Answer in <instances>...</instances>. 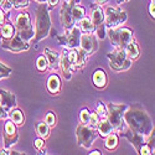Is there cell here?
<instances>
[{
  "label": "cell",
  "instance_id": "83f0119b",
  "mask_svg": "<svg viewBox=\"0 0 155 155\" xmlns=\"http://www.w3.org/2000/svg\"><path fill=\"white\" fill-rule=\"evenodd\" d=\"M118 143H119V135L115 132H113V133H110L109 135L106 137L104 147H106L107 150H114L118 147Z\"/></svg>",
  "mask_w": 155,
  "mask_h": 155
},
{
  "label": "cell",
  "instance_id": "cb8c5ba5",
  "mask_svg": "<svg viewBox=\"0 0 155 155\" xmlns=\"http://www.w3.org/2000/svg\"><path fill=\"white\" fill-rule=\"evenodd\" d=\"M71 15L74 24H77L82 18L86 16V9L82 5H80V3H74L71 8Z\"/></svg>",
  "mask_w": 155,
  "mask_h": 155
},
{
  "label": "cell",
  "instance_id": "484cf974",
  "mask_svg": "<svg viewBox=\"0 0 155 155\" xmlns=\"http://www.w3.org/2000/svg\"><path fill=\"white\" fill-rule=\"evenodd\" d=\"M35 130H36L37 137L46 139V138L50 137L51 128H50L44 120H41V122H36V123H35Z\"/></svg>",
  "mask_w": 155,
  "mask_h": 155
},
{
  "label": "cell",
  "instance_id": "f6af8a7d",
  "mask_svg": "<svg viewBox=\"0 0 155 155\" xmlns=\"http://www.w3.org/2000/svg\"><path fill=\"white\" fill-rule=\"evenodd\" d=\"M109 2V0H94V3H97V4H99V5H104V4H107Z\"/></svg>",
  "mask_w": 155,
  "mask_h": 155
},
{
  "label": "cell",
  "instance_id": "8fae6325",
  "mask_svg": "<svg viewBox=\"0 0 155 155\" xmlns=\"http://www.w3.org/2000/svg\"><path fill=\"white\" fill-rule=\"evenodd\" d=\"M81 35H82V31L80 30V28L77 26V25H74L70 30H66V34L63 36H58V41L62 46L67 47V48L80 47Z\"/></svg>",
  "mask_w": 155,
  "mask_h": 155
},
{
  "label": "cell",
  "instance_id": "7dc6e473",
  "mask_svg": "<svg viewBox=\"0 0 155 155\" xmlns=\"http://www.w3.org/2000/svg\"><path fill=\"white\" fill-rule=\"evenodd\" d=\"M127 2H129V0H117V3L120 5V4H124V3H127Z\"/></svg>",
  "mask_w": 155,
  "mask_h": 155
},
{
  "label": "cell",
  "instance_id": "9c48e42d",
  "mask_svg": "<svg viewBox=\"0 0 155 155\" xmlns=\"http://www.w3.org/2000/svg\"><path fill=\"white\" fill-rule=\"evenodd\" d=\"M2 47L4 50H8L10 52L14 54H20L24 52V51H28L30 48V42L22 40V38L16 34H14V36L8 38V40H3L2 41Z\"/></svg>",
  "mask_w": 155,
  "mask_h": 155
},
{
  "label": "cell",
  "instance_id": "60d3db41",
  "mask_svg": "<svg viewBox=\"0 0 155 155\" xmlns=\"http://www.w3.org/2000/svg\"><path fill=\"white\" fill-rule=\"evenodd\" d=\"M149 15L153 20L155 19V3L154 2H150L149 4Z\"/></svg>",
  "mask_w": 155,
  "mask_h": 155
},
{
  "label": "cell",
  "instance_id": "2e32d148",
  "mask_svg": "<svg viewBox=\"0 0 155 155\" xmlns=\"http://www.w3.org/2000/svg\"><path fill=\"white\" fill-rule=\"evenodd\" d=\"M0 106L4 107L8 112L16 107V96L8 89H0Z\"/></svg>",
  "mask_w": 155,
  "mask_h": 155
},
{
  "label": "cell",
  "instance_id": "8992f818",
  "mask_svg": "<svg viewBox=\"0 0 155 155\" xmlns=\"http://www.w3.org/2000/svg\"><path fill=\"white\" fill-rule=\"evenodd\" d=\"M76 137H77V144L84 149H91L94 140L98 137L96 129L91 128L87 124L80 123L76 129Z\"/></svg>",
  "mask_w": 155,
  "mask_h": 155
},
{
  "label": "cell",
  "instance_id": "277c9868",
  "mask_svg": "<svg viewBox=\"0 0 155 155\" xmlns=\"http://www.w3.org/2000/svg\"><path fill=\"white\" fill-rule=\"evenodd\" d=\"M107 35L109 37V41L112 46L119 50H124L127 44L134 38V32L129 28H114V29H108Z\"/></svg>",
  "mask_w": 155,
  "mask_h": 155
},
{
  "label": "cell",
  "instance_id": "e0dca14e",
  "mask_svg": "<svg viewBox=\"0 0 155 155\" xmlns=\"http://www.w3.org/2000/svg\"><path fill=\"white\" fill-rule=\"evenodd\" d=\"M91 21L93 24L94 29L99 25L104 24V10H103L102 5L94 3L91 5Z\"/></svg>",
  "mask_w": 155,
  "mask_h": 155
},
{
  "label": "cell",
  "instance_id": "603a6c76",
  "mask_svg": "<svg viewBox=\"0 0 155 155\" xmlns=\"http://www.w3.org/2000/svg\"><path fill=\"white\" fill-rule=\"evenodd\" d=\"M9 118L16 127H21L24 124V122H25V115H24L22 110L16 108V107L9 110Z\"/></svg>",
  "mask_w": 155,
  "mask_h": 155
},
{
  "label": "cell",
  "instance_id": "52a82bcc",
  "mask_svg": "<svg viewBox=\"0 0 155 155\" xmlns=\"http://www.w3.org/2000/svg\"><path fill=\"white\" fill-rule=\"evenodd\" d=\"M107 107V119L109 120V123L112 124V127L114 128V132L117 133L119 129L124 125V122H123V114H124V110L127 109V104H115V103L110 102L106 106Z\"/></svg>",
  "mask_w": 155,
  "mask_h": 155
},
{
  "label": "cell",
  "instance_id": "816d5d0a",
  "mask_svg": "<svg viewBox=\"0 0 155 155\" xmlns=\"http://www.w3.org/2000/svg\"><path fill=\"white\" fill-rule=\"evenodd\" d=\"M76 2H78V3H80V0H76Z\"/></svg>",
  "mask_w": 155,
  "mask_h": 155
},
{
  "label": "cell",
  "instance_id": "b9f144b4",
  "mask_svg": "<svg viewBox=\"0 0 155 155\" xmlns=\"http://www.w3.org/2000/svg\"><path fill=\"white\" fill-rule=\"evenodd\" d=\"M61 0H46V3L48 4V9H54L60 4Z\"/></svg>",
  "mask_w": 155,
  "mask_h": 155
},
{
  "label": "cell",
  "instance_id": "5b68a950",
  "mask_svg": "<svg viewBox=\"0 0 155 155\" xmlns=\"http://www.w3.org/2000/svg\"><path fill=\"white\" fill-rule=\"evenodd\" d=\"M107 57L109 60V67L114 72H124L132 67L133 61L128 58L124 50L115 48L113 52H109L107 55Z\"/></svg>",
  "mask_w": 155,
  "mask_h": 155
},
{
  "label": "cell",
  "instance_id": "f1b7e54d",
  "mask_svg": "<svg viewBox=\"0 0 155 155\" xmlns=\"http://www.w3.org/2000/svg\"><path fill=\"white\" fill-rule=\"evenodd\" d=\"M14 34H15V28H14L12 24L4 22L2 25V37H3V40H8V38L12 37Z\"/></svg>",
  "mask_w": 155,
  "mask_h": 155
},
{
  "label": "cell",
  "instance_id": "1f68e13d",
  "mask_svg": "<svg viewBox=\"0 0 155 155\" xmlns=\"http://www.w3.org/2000/svg\"><path fill=\"white\" fill-rule=\"evenodd\" d=\"M94 34H96L98 40H103V38L107 36V26H106V24H102V25H99V26H97L94 29Z\"/></svg>",
  "mask_w": 155,
  "mask_h": 155
},
{
  "label": "cell",
  "instance_id": "5bb4252c",
  "mask_svg": "<svg viewBox=\"0 0 155 155\" xmlns=\"http://www.w3.org/2000/svg\"><path fill=\"white\" fill-rule=\"evenodd\" d=\"M19 140L18 127L11 120H8L4 125V148L10 149L12 145H15Z\"/></svg>",
  "mask_w": 155,
  "mask_h": 155
},
{
  "label": "cell",
  "instance_id": "7a4b0ae2",
  "mask_svg": "<svg viewBox=\"0 0 155 155\" xmlns=\"http://www.w3.org/2000/svg\"><path fill=\"white\" fill-rule=\"evenodd\" d=\"M48 5L47 3H40L36 8V14H35V35L34 38L30 41L32 44H37L41 40L46 38L52 30V22L50 19V12H48Z\"/></svg>",
  "mask_w": 155,
  "mask_h": 155
},
{
  "label": "cell",
  "instance_id": "ffe728a7",
  "mask_svg": "<svg viewBox=\"0 0 155 155\" xmlns=\"http://www.w3.org/2000/svg\"><path fill=\"white\" fill-rule=\"evenodd\" d=\"M47 91L52 94V96H56L60 93L61 91V78H60V76L54 73V74H51L48 78H47Z\"/></svg>",
  "mask_w": 155,
  "mask_h": 155
},
{
  "label": "cell",
  "instance_id": "7402d4cb",
  "mask_svg": "<svg viewBox=\"0 0 155 155\" xmlns=\"http://www.w3.org/2000/svg\"><path fill=\"white\" fill-rule=\"evenodd\" d=\"M124 52L128 56V58L132 60V61H135V60L139 58L140 50H139V46H138V44H137V41L134 40V38L127 44V46L124 47Z\"/></svg>",
  "mask_w": 155,
  "mask_h": 155
},
{
  "label": "cell",
  "instance_id": "681fc988",
  "mask_svg": "<svg viewBox=\"0 0 155 155\" xmlns=\"http://www.w3.org/2000/svg\"><path fill=\"white\" fill-rule=\"evenodd\" d=\"M0 37H2V25H0Z\"/></svg>",
  "mask_w": 155,
  "mask_h": 155
},
{
  "label": "cell",
  "instance_id": "44dd1931",
  "mask_svg": "<svg viewBox=\"0 0 155 155\" xmlns=\"http://www.w3.org/2000/svg\"><path fill=\"white\" fill-rule=\"evenodd\" d=\"M96 130H97V133H98L99 137L106 138L107 135H109L110 133L114 132V128L112 127V124L109 123V120L107 119V117H103V118L99 119V123H98V125L96 128Z\"/></svg>",
  "mask_w": 155,
  "mask_h": 155
},
{
  "label": "cell",
  "instance_id": "3957f363",
  "mask_svg": "<svg viewBox=\"0 0 155 155\" xmlns=\"http://www.w3.org/2000/svg\"><path fill=\"white\" fill-rule=\"evenodd\" d=\"M14 28H15L16 34L22 38V40L30 42L34 38V35H35L34 26L31 24L30 14L26 10L20 11L16 15L15 21H14Z\"/></svg>",
  "mask_w": 155,
  "mask_h": 155
},
{
  "label": "cell",
  "instance_id": "f546056e",
  "mask_svg": "<svg viewBox=\"0 0 155 155\" xmlns=\"http://www.w3.org/2000/svg\"><path fill=\"white\" fill-rule=\"evenodd\" d=\"M44 122H45L50 128L56 127V124H57V117H56L55 112L48 110V112L46 113V115H45V118H44Z\"/></svg>",
  "mask_w": 155,
  "mask_h": 155
},
{
  "label": "cell",
  "instance_id": "74e56055",
  "mask_svg": "<svg viewBox=\"0 0 155 155\" xmlns=\"http://www.w3.org/2000/svg\"><path fill=\"white\" fill-rule=\"evenodd\" d=\"M2 9H3V11L5 12V14H8V12H10L11 10H12V3H11V0H4V2L2 3Z\"/></svg>",
  "mask_w": 155,
  "mask_h": 155
},
{
  "label": "cell",
  "instance_id": "8d00e7d4",
  "mask_svg": "<svg viewBox=\"0 0 155 155\" xmlns=\"http://www.w3.org/2000/svg\"><path fill=\"white\" fill-rule=\"evenodd\" d=\"M11 72H12V70L10 67L5 66L4 63L0 62V80L2 78H8V77L11 74Z\"/></svg>",
  "mask_w": 155,
  "mask_h": 155
},
{
  "label": "cell",
  "instance_id": "f5cc1de1",
  "mask_svg": "<svg viewBox=\"0 0 155 155\" xmlns=\"http://www.w3.org/2000/svg\"><path fill=\"white\" fill-rule=\"evenodd\" d=\"M150 2H154V0H150Z\"/></svg>",
  "mask_w": 155,
  "mask_h": 155
},
{
  "label": "cell",
  "instance_id": "ab89813d",
  "mask_svg": "<svg viewBox=\"0 0 155 155\" xmlns=\"http://www.w3.org/2000/svg\"><path fill=\"white\" fill-rule=\"evenodd\" d=\"M9 118V112L0 106V120H4V119H8Z\"/></svg>",
  "mask_w": 155,
  "mask_h": 155
},
{
  "label": "cell",
  "instance_id": "ac0fdd59",
  "mask_svg": "<svg viewBox=\"0 0 155 155\" xmlns=\"http://www.w3.org/2000/svg\"><path fill=\"white\" fill-rule=\"evenodd\" d=\"M44 55L47 60L48 68L51 71H57L60 68V54L55 50H51V48L46 47L44 50Z\"/></svg>",
  "mask_w": 155,
  "mask_h": 155
},
{
  "label": "cell",
  "instance_id": "9a60e30c",
  "mask_svg": "<svg viewBox=\"0 0 155 155\" xmlns=\"http://www.w3.org/2000/svg\"><path fill=\"white\" fill-rule=\"evenodd\" d=\"M60 68L66 80H71L73 74V68L68 58V48L62 46V51L60 54Z\"/></svg>",
  "mask_w": 155,
  "mask_h": 155
},
{
  "label": "cell",
  "instance_id": "ee69618b",
  "mask_svg": "<svg viewBox=\"0 0 155 155\" xmlns=\"http://www.w3.org/2000/svg\"><path fill=\"white\" fill-rule=\"evenodd\" d=\"M3 154H5V155L10 154V149H8V148H3L2 150H0V155H3Z\"/></svg>",
  "mask_w": 155,
  "mask_h": 155
},
{
  "label": "cell",
  "instance_id": "836d02e7",
  "mask_svg": "<svg viewBox=\"0 0 155 155\" xmlns=\"http://www.w3.org/2000/svg\"><path fill=\"white\" fill-rule=\"evenodd\" d=\"M99 119H101L99 115H98L96 112H92L91 114H89V122H88V125L91 127V128H93V129H96L97 125H98V123H99Z\"/></svg>",
  "mask_w": 155,
  "mask_h": 155
},
{
  "label": "cell",
  "instance_id": "4fadbf2b",
  "mask_svg": "<svg viewBox=\"0 0 155 155\" xmlns=\"http://www.w3.org/2000/svg\"><path fill=\"white\" fill-rule=\"evenodd\" d=\"M80 47L91 56L98 51V38L94 32H83L80 38Z\"/></svg>",
  "mask_w": 155,
  "mask_h": 155
},
{
  "label": "cell",
  "instance_id": "d4e9b609",
  "mask_svg": "<svg viewBox=\"0 0 155 155\" xmlns=\"http://www.w3.org/2000/svg\"><path fill=\"white\" fill-rule=\"evenodd\" d=\"M87 61H88V55L81 47H77V57H76V62H74V71L86 67Z\"/></svg>",
  "mask_w": 155,
  "mask_h": 155
},
{
  "label": "cell",
  "instance_id": "7bdbcfd3",
  "mask_svg": "<svg viewBox=\"0 0 155 155\" xmlns=\"http://www.w3.org/2000/svg\"><path fill=\"white\" fill-rule=\"evenodd\" d=\"M4 22H5V12L0 8V25H3Z\"/></svg>",
  "mask_w": 155,
  "mask_h": 155
},
{
  "label": "cell",
  "instance_id": "4dcf8cb0",
  "mask_svg": "<svg viewBox=\"0 0 155 155\" xmlns=\"http://www.w3.org/2000/svg\"><path fill=\"white\" fill-rule=\"evenodd\" d=\"M47 68H48V64H47V60L45 55H40L36 60V70L38 72H45Z\"/></svg>",
  "mask_w": 155,
  "mask_h": 155
},
{
  "label": "cell",
  "instance_id": "bcb514c9",
  "mask_svg": "<svg viewBox=\"0 0 155 155\" xmlns=\"http://www.w3.org/2000/svg\"><path fill=\"white\" fill-rule=\"evenodd\" d=\"M88 154H89V155H93V154H94V155H101L102 153H101L98 149H94V150H92L91 153H88Z\"/></svg>",
  "mask_w": 155,
  "mask_h": 155
},
{
  "label": "cell",
  "instance_id": "ba28073f",
  "mask_svg": "<svg viewBox=\"0 0 155 155\" xmlns=\"http://www.w3.org/2000/svg\"><path fill=\"white\" fill-rule=\"evenodd\" d=\"M127 20H128V14L125 10L113 6H108L104 9V24L107 29L118 28Z\"/></svg>",
  "mask_w": 155,
  "mask_h": 155
},
{
  "label": "cell",
  "instance_id": "d6a6232c",
  "mask_svg": "<svg viewBox=\"0 0 155 155\" xmlns=\"http://www.w3.org/2000/svg\"><path fill=\"white\" fill-rule=\"evenodd\" d=\"M101 118H103V117H106L107 115V107H106V104L103 103L102 101H98L97 102V104H96V110H94Z\"/></svg>",
  "mask_w": 155,
  "mask_h": 155
},
{
  "label": "cell",
  "instance_id": "7c38bea8",
  "mask_svg": "<svg viewBox=\"0 0 155 155\" xmlns=\"http://www.w3.org/2000/svg\"><path fill=\"white\" fill-rule=\"evenodd\" d=\"M74 3H78V2H76V0H64L60 8V21L64 30H70L76 25L71 15V8Z\"/></svg>",
  "mask_w": 155,
  "mask_h": 155
},
{
  "label": "cell",
  "instance_id": "4316f807",
  "mask_svg": "<svg viewBox=\"0 0 155 155\" xmlns=\"http://www.w3.org/2000/svg\"><path fill=\"white\" fill-rule=\"evenodd\" d=\"M76 25L80 28V30L82 32H94V26L91 21V18H88V16L82 18Z\"/></svg>",
  "mask_w": 155,
  "mask_h": 155
},
{
  "label": "cell",
  "instance_id": "f35d334b",
  "mask_svg": "<svg viewBox=\"0 0 155 155\" xmlns=\"http://www.w3.org/2000/svg\"><path fill=\"white\" fill-rule=\"evenodd\" d=\"M34 147H35L36 150H41L42 148H45V139L44 138H40V137H38L37 139H35Z\"/></svg>",
  "mask_w": 155,
  "mask_h": 155
},
{
  "label": "cell",
  "instance_id": "6da1fadb",
  "mask_svg": "<svg viewBox=\"0 0 155 155\" xmlns=\"http://www.w3.org/2000/svg\"><path fill=\"white\" fill-rule=\"evenodd\" d=\"M123 122L132 130L143 135H148L154 129L150 115L140 104H132L127 107L123 114Z\"/></svg>",
  "mask_w": 155,
  "mask_h": 155
},
{
  "label": "cell",
  "instance_id": "e575fe53",
  "mask_svg": "<svg viewBox=\"0 0 155 155\" xmlns=\"http://www.w3.org/2000/svg\"><path fill=\"white\" fill-rule=\"evenodd\" d=\"M15 9H26L30 5V0H11Z\"/></svg>",
  "mask_w": 155,
  "mask_h": 155
},
{
  "label": "cell",
  "instance_id": "d6986e66",
  "mask_svg": "<svg viewBox=\"0 0 155 155\" xmlns=\"http://www.w3.org/2000/svg\"><path fill=\"white\" fill-rule=\"evenodd\" d=\"M92 83L94 87L102 89V88H106L108 84V77L107 73L103 68H97L93 72V77H92Z\"/></svg>",
  "mask_w": 155,
  "mask_h": 155
},
{
  "label": "cell",
  "instance_id": "f907efd6",
  "mask_svg": "<svg viewBox=\"0 0 155 155\" xmlns=\"http://www.w3.org/2000/svg\"><path fill=\"white\" fill-rule=\"evenodd\" d=\"M3 2H4V0H0V5H2V3H3Z\"/></svg>",
  "mask_w": 155,
  "mask_h": 155
},
{
  "label": "cell",
  "instance_id": "c3c4849f",
  "mask_svg": "<svg viewBox=\"0 0 155 155\" xmlns=\"http://www.w3.org/2000/svg\"><path fill=\"white\" fill-rule=\"evenodd\" d=\"M35 2H37V3H46V0H35Z\"/></svg>",
  "mask_w": 155,
  "mask_h": 155
},
{
  "label": "cell",
  "instance_id": "30bf717a",
  "mask_svg": "<svg viewBox=\"0 0 155 155\" xmlns=\"http://www.w3.org/2000/svg\"><path fill=\"white\" fill-rule=\"evenodd\" d=\"M117 134L119 137H122V138H125L129 141V143H130L135 148L137 151H139V149L145 144V137L147 135H143V134H140V133H137V132L132 130V129L128 128L125 124L117 132Z\"/></svg>",
  "mask_w": 155,
  "mask_h": 155
},
{
  "label": "cell",
  "instance_id": "d590c367",
  "mask_svg": "<svg viewBox=\"0 0 155 155\" xmlns=\"http://www.w3.org/2000/svg\"><path fill=\"white\" fill-rule=\"evenodd\" d=\"M89 114H91V112L88 110V108H82L81 112H80V122L83 123V124H87V125H88V122H89Z\"/></svg>",
  "mask_w": 155,
  "mask_h": 155
}]
</instances>
